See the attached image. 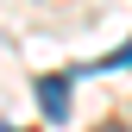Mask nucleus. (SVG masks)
Here are the masks:
<instances>
[{"label":"nucleus","mask_w":132,"mask_h":132,"mask_svg":"<svg viewBox=\"0 0 132 132\" xmlns=\"http://www.w3.org/2000/svg\"><path fill=\"white\" fill-rule=\"evenodd\" d=\"M38 107H44V120H69V76H44L38 82Z\"/></svg>","instance_id":"1"},{"label":"nucleus","mask_w":132,"mask_h":132,"mask_svg":"<svg viewBox=\"0 0 132 132\" xmlns=\"http://www.w3.org/2000/svg\"><path fill=\"white\" fill-rule=\"evenodd\" d=\"M101 132H126V126H101Z\"/></svg>","instance_id":"2"}]
</instances>
